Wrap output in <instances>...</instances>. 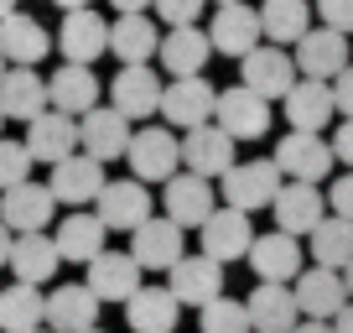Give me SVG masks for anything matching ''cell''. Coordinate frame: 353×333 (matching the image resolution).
Instances as JSON below:
<instances>
[{
	"instance_id": "cell-1",
	"label": "cell",
	"mask_w": 353,
	"mask_h": 333,
	"mask_svg": "<svg viewBox=\"0 0 353 333\" xmlns=\"http://www.w3.org/2000/svg\"><path fill=\"white\" fill-rule=\"evenodd\" d=\"M281 182H286V172L276 166V156H260V162H234L219 178V188H223V203H229V209L254 213V209H270V203H276Z\"/></svg>"
},
{
	"instance_id": "cell-2",
	"label": "cell",
	"mask_w": 353,
	"mask_h": 333,
	"mask_svg": "<svg viewBox=\"0 0 353 333\" xmlns=\"http://www.w3.org/2000/svg\"><path fill=\"white\" fill-rule=\"evenodd\" d=\"M125 162H130V172L141 182H166V178L182 172V141H176L166 125H141V131L130 135Z\"/></svg>"
},
{
	"instance_id": "cell-3",
	"label": "cell",
	"mask_w": 353,
	"mask_h": 333,
	"mask_svg": "<svg viewBox=\"0 0 353 333\" xmlns=\"http://www.w3.org/2000/svg\"><path fill=\"white\" fill-rule=\"evenodd\" d=\"M239 68H244L239 84H250V89H254V94H265V99H286V89L301 78L296 53H286L281 42H260L254 53H244V57H239Z\"/></svg>"
},
{
	"instance_id": "cell-4",
	"label": "cell",
	"mask_w": 353,
	"mask_h": 333,
	"mask_svg": "<svg viewBox=\"0 0 353 333\" xmlns=\"http://www.w3.org/2000/svg\"><path fill=\"white\" fill-rule=\"evenodd\" d=\"M213 110H219V89H213L203 73L172 78V84H166V94H161V120H166V125H182V131L208 125Z\"/></svg>"
},
{
	"instance_id": "cell-5",
	"label": "cell",
	"mask_w": 353,
	"mask_h": 333,
	"mask_svg": "<svg viewBox=\"0 0 353 333\" xmlns=\"http://www.w3.org/2000/svg\"><path fill=\"white\" fill-rule=\"evenodd\" d=\"M332 162L338 156H332V141H322V131H291L276 146V166L291 182H327Z\"/></svg>"
},
{
	"instance_id": "cell-6",
	"label": "cell",
	"mask_w": 353,
	"mask_h": 333,
	"mask_svg": "<svg viewBox=\"0 0 353 333\" xmlns=\"http://www.w3.org/2000/svg\"><path fill=\"white\" fill-rule=\"evenodd\" d=\"M104 162L88 151H68L63 162H52V182L47 188L57 193V203H68V209H88V203L104 193Z\"/></svg>"
},
{
	"instance_id": "cell-7",
	"label": "cell",
	"mask_w": 353,
	"mask_h": 333,
	"mask_svg": "<svg viewBox=\"0 0 353 333\" xmlns=\"http://www.w3.org/2000/svg\"><path fill=\"white\" fill-rule=\"evenodd\" d=\"M213 209H219V203H213V178L176 172V178L161 182V213H166V219H176L182 229H203Z\"/></svg>"
},
{
	"instance_id": "cell-8",
	"label": "cell",
	"mask_w": 353,
	"mask_h": 333,
	"mask_svg": "<svg viewBox=\"0 0 353 333\" xmlns=\"http://www.w3.org/2000/svg\"><path fill=\"white\" fill-rule=\"evenodd\" d=\"M161 73L151 63H120V78L110 84V104L130 120H151L161 115Z\"/></svg>"
},
{
	"instance_id": "cell-9",
	"label": "cell",
	"mask_w": 353,
	"mask_h": 333,
	"mask_svg": "<svg viewBox=\"0 0 353 333\" xmlns=\"http://www.w3.org/2000/svg\"><path fill=\"white\" fill-rule=\"evenodd\" d=\"M213 125H223L234 141H260V135L270 131V99H265V94H254L250 84H234V89L219 94Z\"/></svg>"
},
{
	"instance_id": "cell-10",
	"label": "cell",
	"mask_w": 353,
	"mask_h": 333,
	"mask_svg": "<svg viewBox=\"0 0 353 333\" xmlns=\"http://www.w3.org/2000/svg\"><path fill=\"white\" fill-rule=\"evenodd\" d=\"M291 292H296L301 318H322V323H332L343 307H348V281H343V271L317 266V260H312V266L301 271L296 281H291Z\"/></svg>"
},
{
	"instance_id": "cell-11",
	"label": "cell",
	"mask_w": 353,
	"mask_h": 333,
	"mask_svg": "<svg viewBox=\"0 0 353 333\" xmlns=\"http://www.w3.org/2000/svg\"><path fill=\"white\" fill-rule=\"evenodd\" d=\"M130 115H120L114 104H94L88 115H78V151L99 156V162H114V156L130 151Z\"/></svg>"
},
{
	"instance_id": "cell-12",
	"label": "cell",
	"mask_w": 353,
	"mask_h": 333,
	"mask_svg": "<svg viewBox=\"0 0 353 333\" xmlns=\"http://www.w3.org/2000/svg\"><path fill=\"white\" fill-rule=\"evenodd\" d=\"M151 182L141 178H125V182H104V193L94 198V213L104 219V229H120V234H135L145 219H151Z\"/></svg>"
},
{
	"instance_id": "cell-13",
	"label": "cell",
	"mask_w": 353,
	"mask_h": 333,
	"mask_svg": "<svg viewBox=\"0 0 353 333\" xmlns=\"http://www.w3.org/2000/svg\"><path fill=\"white\" fill-rule=\"evenodd\" d=\"M208 42H213V53H223V57L254 53V47L265 42L260 11H254V6H244V0H229V6H219V11H213V26H208Z\"/></svg>"
},
{
	"instance_id": "cell-14",
	"label": "cell",
	"mask_w": 353,
	"mask_h": 333,
	"mask_svg": "<svg viewBox=\"0 0 353 333\" xmlns=\"http://www.w3.org/2000/svg\"><path fill=\"white\" fill-rule=\"evenodd\" d=\"M250 266L260 281H296L307 271V250H301V234L286 229H270V234H254L250 245Z\"/></svg>"
},
{
	"instance_id": "cell-15",
	"label": "cell",
	"mask_w": 353,
	"mask_h": 333,
	"mask_svg": "<svg viewBox=\"0 0 353 333\" xmlns=\"http://www.w3.org/2000/svg\"><path fill=\"white\" fill-rule=\"evenodd\" d=\"M57 53H63V63H94L99 53H110V21H104L94 6H83V11H63Z\"/></svg>"
},
{
	"instance_id": "cell-16",
	"label": "cell",
	"mask_w": 353,
	"mask_h": 333,
	"mask_svg": "<svg viewBox=\"0 0 353 333\" xmlns=\"http://www.w3.org/2000/svg\"><path fill=\"white\" fill-rule=\"evenodd\" d=\"M57 213V193L47 188V182H16V188L0 193V219L11 224L16 234H32V229H47Z\"/></svg>"
},
{
	"instance_id": "cell-17",
	"label": "cell",
	"mask_w": 353,
	"mask_h": 333,
	"mask_svg": "<svg viewBox=\"0 0 353 333\" xmlns=\"http://www.w3.org/2000/svg\"><path fill=\"white\" fill-rule=\"evenodd\" d=\"M130 256L141 260V271H172L176 260L188 256V245H182V224L166 219V213H161V219L151 213V219L130 234Z\"/></svg>"
},
{
	"instance_id": "cell-18",
	"label": "cell",
	"mask_w": 353,
	"mask_h": 333,
	"mask_svg": "<svg viewBox=\"0 0 353 333\" xmlns=\"http://www.w3.org/2000/svg\"><path fill=\"white\" fill-rule=\"evenodd\" d=\"M166 287L182 297V307H203V302L223 297V260H213L208 250L182 256L172 271H166Z\"/></svg>"
},
{
	"instance_id": "cell-19",
	"label": "cell",
	"mask_w": 353,
	"mask_h": 333,
	"mask_svg": "<svg viewBox=\"0 0 353 333\" xmlns=\"http://www.w3.org/2000/svg\"><path fill=\"white\" fill-rule=\"evenodd\" d=\"M145 271H141V260L130 256V250H99V256L88 260V287L99 292V302H130L135 292L145 287Z\"/></svg>"
},
{
	"instance_id": "cell-20",
	"label": "cell",
	"mask_w": 353,
	"mask_h": 333,
	"mask_svg": "<svg viewBox=\"0 0 353 333\" xmlns=\"http://www.w3.org/2000/svg\"><path fill=\"white\" fill-rule=\"evenodd\" d=\"M270 213H276V229L286 234H312L322 219H327V198H322L317 182H281L276 203H270Z\"/></svg>"
},
{
	"instance_id": "cell-21",
	"label": "cell",
	"mask_w": 353,
	"mask_h": 333,
	"mask_svg": "<svg viewBox=\"0 0 353 333\" xmlns=\"http://www.w3.org/2000/svg\"><path fill=\"white\" fill-rule=\"evenodd\" d=\"M348 32H338V26H312L307 37L296 42V68L301 78H338L343 68H348Z\"/></svg>"
},
{
	"instance_id": "cell-22",
	"label": "cell",
	"mask_w": 353,
	"mask_h": 333,
	"mask_svg": "<svg viewBox=\"0 0 353 333\" xmlns=\"http://www.w3.org/2000/svg\"><path fill=\"white\" fill-rule=\"evenodd\" d=\"M281 104H286V125L291 131H322V125L338 120V99H332L327 78H296Z\"/></svg>"
},
{
	"instance_id": "cell-23",
	"label": "cell",
	"mask_w": 353,
	"mask_h": 333,
	"mask_svg": "<svg viewBox=\"0 0 353 333\" xmlns=\"http://www.w3.org/2000/svg\"><path fill=\"white\" fill-rule=\"evenodd\" d=\"M234 135L223 131V125H198V131H188L182 135V166L188 172H198V178H223L234 166Z\"/></svg>"
},
{
	"instance_id": "cell-24",
	"label": "cell",
	"mask_w": 353,
	"mask_h": 333,
	"mask_svg": "<svg viewBox=\"0 0 353 333\" xmlns=\"http://www.w3.org/2000/svg\"><path fill=\"white\" fill-rule=\"evenodd\" d=\"M198 234H203V250H208L213 260H223V266H229V260H244V256H250V245H254L250 213H244V209H229V203H223V209H213L208 224H203Z\"/></svg>"
},
{
	"instance_id": "cell-25",
	"label": "cell",
	"mask_w": 353,
	"mask_h": 333,
	"mask_svg": "<svg viewBox=\"0 0 353 333\" xmlns=\"http://www.w3.org/2000/svg\"><path fill=\"white\" fill-rule=\"evenodd\" d=\"M26 151H32V162H47V166L78 151V115H63L47 104L37 120H26Z\"/></svg>"
},
{
	"instance_id": "cell-26",
	"label": "cell",
	"mask_w": 353,
	"mask_h": 333,
	"mask_svg": "<svg viewBox=\"0 0 353 333\" xmlns=\"http://www.w3.org/2000/svg\"><path fill=\"white\" fill-rule=\"evenodd\" d=\"M99 292L88 287V281H68V287H57V292H47V328H57V333H83V328H94L99 323Z\"/></svg>"
},
{
	"instance_id": "cell-27",
	"label": "cell",
	"mask_w": 353,
	"mask_h": 333,
	"mask_svg": "<svg viewBox=\"0 0 353 333\" xmlns=\"http://www.w3.org/2000/svg\"><path fill=\"white\" fill-rule=\"evenodd\" d=\"M250 323H254V333H291L296 328L301 307H296L291 281H260L250 292Z\"/></svg>"
},
{
	"instance_id": "cell-28",
	"label": "cell",
	"mask_w": 353,
	"mask_h": 333,
	"mask_svg": "<svg viewBox=\"0 0 353 333\" xmlns=\"http://www.w3.org/2000/svg\"><path fill=\"white\" fill-rule=\"evenodd\" d=\"M99 94H104V84L94 78L88 63H63L52 78H47V99H52V110H63V115H88L99 104Z\"/></svg>"
},
{
	"instance_id": "cell-29",
	"label": "cell",
	"mask_w": 353,
	"mask_h": 333,
	"mask_svg": "<svg viewBox=\"0 0 353 333\" xmlns=\"http://www.w3.org/2000/svg\"><path fill=\"white\" fill-rule=\"evenodd\" d=\"M176 318H182V297L172 287H141L125 302L130 333H176Z\"/></svg>"
},
{
	"instance_id": "cell-30",
	"label": "cell",
	"mask_w": 353,
	"mask_h": 333,
	"mask_svg": "<svg viewBox=\"0 0 353 333\" xmlns=\"http://www.w3.org/2000/svg\"><path fill=\"white\" fill-rule=\"evenodd\" d=\"M52 37H47V26L37 21V16H26V11H11L6 21H0V53L11 57L16 68H37L47 53H52Z\"/></svg>"
},
{
	"instance_id": "cell-31",
	"label": "cell",
	"mask_w": 353,
	"mask_h": 333,
	"mask_svg": "<svg viewBox=\"0 0 353 333\" xmlns=\"http://www.w3.org/2000/svg\"><path fill=\"white\" fill-rule=\"evenodd\" d=\"M57 266H63V250H57L52 234H42V229L16 234V245H11V271H16V281L47 287V281L57 276Z\"/></svg>"
},
{
	"instance_id": "cell-32",
	"label": "cell",
	"mask_w": 353,
	"mask_h": 333,
	"mask_svg": "<svg viewBox=\"0 0 353 333\" xmlns=\"http://www.w3.org/2000/svg\"><path fill=\"white\" fill-rule=\"evenodd\" d=\"M156 47H161V32H156V21L145 11H120L110 21V53L120 63H151Z\"/></svg>"
},
{
	"instance_id": "cell-33",
	"label": "cell",
	"mask_w": 353,
	"mask_h": 333,
	"mask_svg": "<svg viewBox=\"0 0 353 333\" xmlns=\"http://www.w3.org/2000/svg\"><path fill=\"white\" fill-rule=\"evenodd\" d=\"M156 57H161V68L172 78H188V73H203V68H208L213 42L198 26H172V32L161 37V47H156Z\"/></svg>"
},
{
	"instance_id": "cell-34",
	"label": "cell",
	"mask_w": 353,
	"mask_h": 333,
	"mask_svg": "<svg viewBox=\"0 0 353 333\" xmlns=\"http://www.w3.org/2000/svg\"><path fill=\"white\" fill-rule=\"evenodd\" d=\"M47 78H37V68H16L0 78V110H6V120H37V115L47 110Z\"/></svg>"
},
{
	"instance_id": "cell-35",
	"label": "cell",
	"mask_w": 353,
	"mask_h": 333,
	"mask_svg": "<svg viewBox=\"0 0 353 333\" xmlns=\"http://www.w3.org/2000/svg\"><path fill=\"white\" fill-rule=\"evenodd\" d=\"M104 234H110V229H104L99 213H83V209H78V213H68V219L57 224L52 240H57V250H63V260H73V266H88V260L104 250Z\"/></svg>"
},
{
	"instance_id": "cell-36",
	"label": "cell",
	"mask_w": 353,
	"mask_h": 333,
	"mask_svg": "<svg viewBox=\"0 0 353 333\" xmlns=\"http://www.w3.org/2000/svg\"><path fill=\"white\" fill-rule=\"evenodd\" d=\"M42 323H47V297L32 281H16L0 292V333H37Z\"/></svg>"
},
{
	"instance_id": "cell-37",
	"label": "cell",
	"mask_w": 353,
	"mask_h": 333,
	"mask_svg": "<svg viewBox=\"0 0 353 333\" xmlns=\"http://www.w3.org/2000/svg\"><path fill=\"white\" fill-rule=\"evenodd\" d=\"M307 256L317 260V266H332V271H343L353 260V219H343V213H327V219L317 224V229L307 234Z\"/></svg>"
},
{
	"instance_id": "cell-38",
	"label": "cell",
	"mask_w": 353,
	"mask_h": 333,
	"mask_svg": "<svg viewBox=\"0 0 353 333\" xmlns=\"http://www.w3.org/2000/svg\"><path fill=\"white\" fill-rule=\"evenodd\" d=\"M260 26H265V42H301L312 32V0H265Z\"/></svg>"
},
{
	"instance_id": "cell-39",
	"label": "cell",
	"mask_w": 353,
	"mask_h": 333,
	"mask_svg": "<svg viewBox=\"0 0 353 333\" xmlns=\"http://www.w3.org/2000/svg\"><path fill=\"white\" fill-rule=\"evenodd\" d=\"M203 333H254L250 323V302H234V297H213L198 307Z\"/></svg>"
},
{
	"instance_id": "cell-40",
	"label": "cell",
	"mask_w": 353,
	"mask_h": 333,
	"mask_svg": "<svg viewBox=\"0 0 353 333\" xmlns=\"http://www.w3.org/2000/svg\"><path fill=\"white\" fill-rule=\"evenodd\" d=\"M26 178H32V151H26V141H6V135H0V193L26 182Z\"/></svg>"
},
{
	"instance_id": "cell-41",
	"label": "cell",
	"mask_w": 353,
	"mask_h": 333,
	"mask_svg": "<svg viewBox=\"0 0 353 333\" xmlns=\"http://www.w3.org/2000/svg\"><path fill=\"white\" fill-rule=\"evenodd\" d=\"M203 6H208V0H151V11L161 16L166 26H198Z\"/></svg>"
},
{
	"instance_id": "cell-42",
	"label": "cell",
	"mask_w": 353,
	"mask_h": 333,
	"mask_svg": "<svg viewBox=\"0 0 353 333\" xmlns=\"http://www.w3.org/2000/svg\"><path fill=\"white\" fill-rule=\"evenodd\" d=\"M312 11L322 16V26H338V32H353V0H312Z\"/></svg>"
},
{
	"instance_id": "cell-43",
	"label": "cell",
	"mask_w": 353,
	"mask_h": 333,
	"mask_svg": "<svg viewBox=\"0 0 353 333\" xmlns=\"http://www.w3.org/2000/svg\"><path fill=\"white\" fill-rule=\"evenodd\" d=\"M327 209H332V213H343V219H353V166L327 188Z\"/></svg>"
},
{
	"instance_id": "cell-44",
	"label": "cell",
	"mask_w": 353,
	"mask_h": 333,
	"mask_svg": "<svg viewBox=\"0 0 353 333\" xmlns=\"http://www.w3.org/2000/svg\"><path fill=\"white\" fill-rule=\"evenodd\" d=\"M332 99H338V115H343V120H353V63L332 78Z\"/></svg>"
},
{
	"instance_id": "cell-45",
	"label": "cell",
	"mask_w": 353,
	"mask_h": 333,
	"mask_svg": "<svg viewBox=\"0 0 353 333\" xmlns=\"http://www.w3.org/2000/svg\"><path fill=\"white\" fill-rule=\"evenodd\" d=\"M332 156H338L343 166H353V120H343L338 131H332Z\"/></svg>"
},
{
	"instance_id": "cell-46",
	"label": "cell",
	"mask_w": 353,
	"mask_h": 333,
	"mask_svg": "<svg viewBox=\"0 0 353 333\" xmlns=\"http://www.w3.org/2000/svg\"><path fill=\"white\" fill-rule=\"evenodd\" d=\"M11 245H16V229L0 219V266H11Z\"/></svg>"
},
{
	"instance_id": "cell-47",
	"label": "cell",
	"mask_w": 353,
	"mask_h": 333,
	"mask_svg": "<svg viewBox=\"0 0 353 333\" xmlns=\"http://www.w3.org/2000/svg\"><path fill=\"white\" fill-rule=\"evenodd\" d=\"M291 333H338V328H332V323H322V318H301Z\"/></svg>"
},
{
	"instance_id": "cell-48",
	"label": "cell",
	"mask_w": 353,
	"mask_h": 333,
	"mask_svg": "<svg viewBox=\"0 0 353 333\" xmlns=\"http://www.w3.org/2000/svg\"><path fill=\"white\" fill-rule=\"evenodd\" d=\"M332 328H338V333H353V302L338 312V318H332Z\"/></svg>"
},
{
	"instance_id": "cell-49",
	"label": "cell",
	"mask_w": 353,
	"mask_h": 333,
	"mask_svg": "<svg viewBox=\"0 0 353 333\" xmlns=\"http://www.w3.org/2000/svg\"><path fill=\"white\" fill-rule=\"evenodd\" d=\"M114 11H151V0H110Z\"/></svg>"
},
{
	"instance_id": "cell-50",
	"label": "cell",
	"mask_w": 353,
	"mask_h": 333,
	"mask_svg": "<svg viewBox=\"0 0 353 333\" xmlns=\"http://www.w3.org/2000/svg\"><path fill=\"white\" fill-rule=\"evenodd\" d=\"M63 11H83V6H94V0H57Z\"/></svg>"
},
{
	"instance_id": "cell-51",
	"label": "cell",
	"mask_w": 353,
	"mask_h": 333,
	"mask_svg": "<svg viewBox=\"0 0 353 333\" xmlns=\"http://www.w3.org/2000/svg\"><path fill=\"white\" fill-rule=\"evenodd\" d=\"M11 11H21V6H16V0H0V21H6Z\"/></svg>"
},
{
	"instance_id": "cell-52",
	"label": "cell",
	"mask_w": 353,
	"mask_h": 333,
	"mask_svg": "<svg viewBox=\"0 0 353 333\" xmlns=\"http://www.w3.org/2000/svg\"><path fill=\"white\" fill-rule=\"evenodd\" d=\"M343 281H348V302H353V260L343 266Z\"/></svg>"
},
{
	"instance_id": "cell-53",
	"label": "cell",
	"mask_w": 353,
	"mask_h": 333,
	"mask_svg": "<svg viewBox=\"0 0 353 333\" xmlns=\"http://www.w3.org/2000/svg\"><path fill=\"white\" fill-rule=\"evenodd\" d=\"M6 73H11V57H6V53H0V78H6Z\"/></svg>"
},
{
	"instance_id": "cell-54",
	"label": "cell",
	"mask_w": 353,
	"mask_h": 333,
	"mask_svg": "<svg viewBox=\"0 0 353 333\" xmlns=\"http://www.w3.org/2000/svg\"><path fill=\"white\" fill-rule=\"evenodd\" d=\"M37 333H57V328H47V323H42V328H37Z\"/></svg>"
},
{
	"instance_id": "cell-55",
	"label": "cell",
	"mask_w": 353,
	"mask_h": 333,
	"mask_svg": "<svg viewBox=\"0 0 353 333\" xmlns=\"http://www.w3.org/2000/svg\"><path fill=\"white\" fill-rule=\"evenodd\" d=\"M0 131H6V110H0Z\"/></svg>"
},
{
	"instance_id": "cell-56",
	"label": "cell",
	"mask_w": 353,
	"mask_h": 333,
	"mask_svg": "<svg viewBox=\"0 0 353 333\" xmlns=\"http://www.w3.org/2000/svg\"><path fill=\"white\" fill-rule=\"evenodd\" d=\"M83 333H99V323H94V328H83Z\"/></svg>"
},
{
	"instance_id": "cell-57",
	"label": "cell",
	"mask_w": 353,
	"mask_h": 333,
	"mask_svg": "<svg viewBox=\"0 0 353 333\" xmlns=\"http://www.w3.org/2000/svg\"><path fill=\"white\" fill-rule=\"evenodd\" d=\"M219 6H229V0H219Z\"/></svg>"
}]
</instances>
